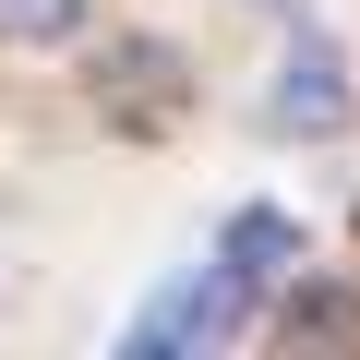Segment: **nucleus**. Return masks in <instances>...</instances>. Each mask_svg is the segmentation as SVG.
Segmentation results:
<instances>
[{"label": "nucleus", "instance_id": "nucleus-4", "mask_svg": "<svg viewBox=\"0 0 360 360\" xmlns=\"http://www.w3.org/2000/svg\"><path fill=\"white\" fill-rule=\"evenodd\" d=\"M264 336L276 348H360V276H276L264 288Z\"/></svg>", "mask_w": 360, "mask_h": 360}, {"label": "nucleus", "instance_id": "nucleus-7", "mask_svg": "<svg viewBox=\"0 0 360 360\" xmlns=\"http://www.w3.org/2000/svg\"><path fill=\"white\" fill-rule=\"evenodd\" d=\"M264 13H276V25H300V13H312V0H264Z\"/></svg>", "mask_w": 360, "mask_h": 360}, {"label": "nucleus", "instance_id": "nucleus-6", "mask_svg": "<svg viewBox=\"0 0 360 360\" xmlns=\"http://www.w3.org/2000/svg\"><path fill=\"white\" fill-rule=\"evenodd\" d=\"M96 25V0H0V49H72Z\"/></svg>", "mask_w": 360, "mask_h": 360}, {"label": "nucleus", "instance_id": "nucleus-5", "mask_svg": "<svg viewBox=\"0 0 360 360\" xmlns=\"http://www.w3.org/2000/svg\"><path fill=\"white\" fill-rule=\"evenodd\" d=\"M217 264H229V276H252V288H276V276L300 264V217H288V205H240V217H229V240H217Z\"/></svg>", "mask_w": 360, "mask_h": 360}, {"label": "nucleus", "instance_id": "nucleus-3", "mask_svg": "<svg viewBox=\"0 0 360 360\" xmlns=\"http://www.w3.org/2000/svg\"><path fill=\"white\" fill-rule=\"evenodd\" d=\"M96 108L132 132V144H156V132H180V108H193V60H180L168 37H108L96 49Z\"/></svg>", "mask_w": 360, "mask_h": 360}, {"label": "nucleus", "instance_id": "nucleus-1", "mask_svg": "<svg viewBox=\"0 0 360 360\" xmlns=\"http://www.w3.org/2000/svg\"><path fill=\"white\" fill-rule=\"evenodd\" d=\"M252 300H264L252 276H229V264H193V276H168V288H156V300L120 324V360H193V348H229Z\"/></svg>", "mask_w": 360, "mask_h": 360}, {"label": "nucleus", "instance_id": "nucleus-2", "mask_svg": "<svg viewBox=\"0 0 360 360\" xmlns=\"http://www.w3.org/2000/svg\"><path fill=\"white\" fill-rule=\"evenodd\" d=\"M348 120H360V84H348L336 37L300 13V25H288V60H276V84H264V132H288V144H336Z\"/></svg>", "mask_w": 360, "mask_h": 360}]
</instances>
